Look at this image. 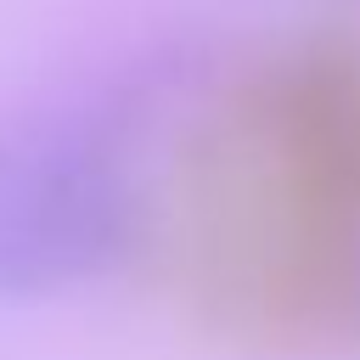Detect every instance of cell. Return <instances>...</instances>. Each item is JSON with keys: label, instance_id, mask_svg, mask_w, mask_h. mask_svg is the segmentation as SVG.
<instances>
[{"label": "cell", "instance_id": "3957f363", "mask_svg": "<svg viewBox=\"0 0 360 360\" xmlns=\"http://www.w3.org/2000/svg\"><path fill=\"white\" fill-rule=\"evenodd\" d=\"M354 298H360V292H354Z\"/></svg>", "mask_w": 360, "mask_h": 360}, {"label": "cell", "instance_id": "6da1fadb", "mask_svg": "<svg viewBox=\"0 0 360 360\" xmlns=\"http://www.w3.org/2000/svg\"><path fill=\"white\" fill-rule=\"evenodd\" d=\"M158 101L141 73L124 90L28 129L22 169L0 202V298L28 304L84 287L129 259L141 236V191L129 146Z\"/></svg>", "mask_w": 360, "mask_h": 360}, {"label": "cell", "instance_id": "7a4b0ae2", "mask_svg": "<svg viewBox=\"0 0 360 360\" xmlns=\"http://www.w3.org/2000/svg\"><path fill=\"white\" fill-rule=\"evenodd\" d=\"M22 146H28V129H0V202L17 180V169H22Z\"/></svg>", "mask_w": 360, "mask_h": 360}]
</instances>
